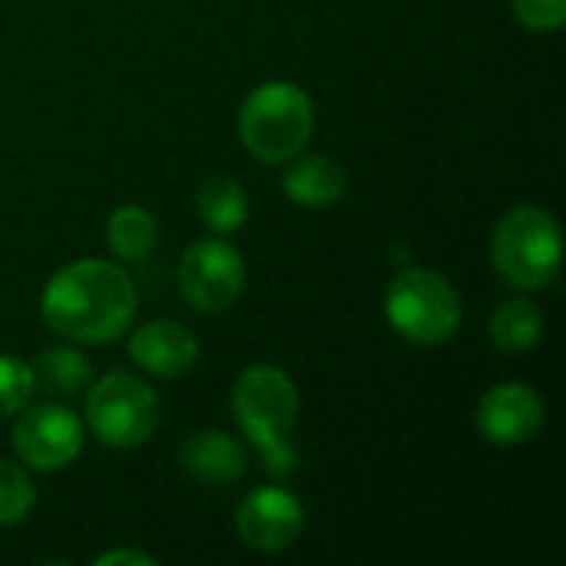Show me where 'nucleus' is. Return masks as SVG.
Returning <instances> with one entry per match:
<instances>
[{
  "label": "nucleus",
  "mask_w": 566,
  "mask_h": 566,
  "mask_svg": "<svg viewBox=\"0 0 566 566\" xmlns=\"http://www.w3.org/2000/svg\"><path fill=\"white\" fill-rule=\"evenodd\" d=\"M136 282L113 262L76 259L56 269L40 295L43 322L80 345H109L136 318Z\"/></svg>",
  "instance_id": "1"
},
{
  "label": "nucleus",
  "mask_w": 566,
  "mask_h": 566,
  "mask_svg": "<svg viewBox=\"0 0 566 566\" xmlns=\"http://www.w3.org/2000/svg\"><path fill=\"white\" fill-rule=\"evenodd\" d=\"M298 408L302 401L295 381L275 365H252L235 378V421L242 434H249V441L259 448L265 471L272 474H289L295 468L292 434L298 424Z\"/></svg>",
  "instance_id": "2"
},
{
  "label": "nucleus",
  "mask_w": 566,
  "mask_h": 566,
  "mask_svg": "<svg viewBox=\"0 0 566 566\" xmlns=\"http://www.w3.org/2000/svg\"><path fill=\"white\" fill-rule=\"evenodd\" d=\"M315 133L312 96L289 80L255 86L239 109V139L259 163L279 166L295 159Z\"/></svg>",
  "instance_id": "3"
},
{
  "label": "nucleus",
  "mask_w": 566,
  "mask_h": 566,
  "mask_svg": "<svg viewBox=\"0 0 566 566\" xmlns=\"http://www.w3.org/2000/svg\"><path fill=\"white\" fill-rule=\"evenodd\" d=\"M494 269L504 282L534 292L554 282L564 262L560 222L541 206H517L501 216L491 242Z\"/></svg>",
  "instance_id": "4"
},
{
  "label": "nucleus",
  "mask_w": 566,
  "mask_h": 566,
  "mask_svg": "<svg viewBox=\"0 0 566 566\" xmlns=\"http://www.w3.org/2000/svg\"><path fill=\"white\" fill-rule=\"evenodd\" d=\"M385 315L411 345H444L461 325V298L441 272L405 269L385 292Z\"/></svg>",
  "instance_id": "5"
},
{
  "label": "nucleus",
  "mask_w": 566,
  "mask_h": 566,
  "mask_svg": "<svg viewBox=\"0 0 566 566\" xmlns=\"http://www.w3.org/2000/svg\"><path fill=\"white\" fill-rule=\"evenodd\" d=\"M163 408L153 385L129 371H109L86 395V424L106 448H139L159 428Z\"/></svg>",
  "instance_id": "6"
},
{
  "label": "nucleus",
  "mask_w": 566,
  "mask_h": 566,
  "mask_svg": "<svg viewBox=\"0 0 566 566\" xmlns=\"http://www.w3.org/2000/svg\"><path fill=\"white\" fill-rule=\"evenodd\" d=\"M242 289H245V262L229 242L206 239L186 249L179 262V292L196 312L219 315L239 302Z\"/></svg>",
  "instance_id": "7"
},
{
  "label": "nucleus",
  "mask_w": 566,
  "mask_h": 566,
  "mask_svg": "<svg viewBox=\"0 0 566 566\" xmlns=\"http://www.w3.org/2000/svg\"><path fill=\"white\" fill-rule=\"evenodd\" d=\"M83 421L63 405L23 408L13 428V451L33 471H60L83 451Z\"/></svg>",
  "instance_id": "8"
},
{
  "label": "nucleus",
  "mask_w": 566,
  "mask_h": 566,
  "mask_svg": "<svg viewBox=\"0 0 566 566\" xmlns=\"http://www.w3.org/2000/svg\"><path fill=\"white\" fill-rule=\"evenodd\" d=\"M235 531L252 551L279 554L302 537L305 507L295 494L282 488H259L249 497H242L235 511Z\"/></svg>",
  "instance_id": "9"
},
{
  "label": "nucleus",
  "mask_w": 566,
  "mask_h": 566,
  "mask_svg": "<svg viewBox=\"0 0 566 566\" xmlns=\"http://www.w3.org/2000/svg\"><path fill=\"white\" fill-rule=\"evenodd\" d=\"M544 421H547L544 398L521 381L494 385L478 405V431L501 448H517L534 441Z\"/></svg>",
  "instance_id": "10"
},
{
  "label": "nucleus",
  "mask_w": 566,
  "mask_h": 566,
  "mask_svg": "<svg viewBox=\"0 0 566 566\" xmlns=\"http://www.w3.org/2000/svg\"><path fill=\"white\" fill-rule=\"evenodd\" d=\"M129 358L156 378H182L199 361V338L172 318L146 322L129 338Z\"/></svg>",
  "instance_id": "11"
},
{
  "label": "nucleus",
  "mask_w": 566,
  "mask_h": 566,
  "mask_svg": "<svg viewBox=\"0 0 566 566\" xmlns=\"http://www.w3.org/2000/svg\"><path fill=\"white\" fill-rule=\"evenodd\" d=\"M179 464L189 478H196L209 488H222V484H235L245 474L249 458L235 438H229L222 431H199L182 441Z\"/></svg>",
  "instance_id": "12"
},
{
  "label": "nucleus",
  "mask_w": 566,
  "mask_h": 566,
  "mask_svg": "<svg viewBox=\"0 0 566 566\" xmlns=\"http://www.w3.org/2000/svg\"><path fill=\"white\" fill-rule=\"evenodd\" d=\"M292 163V159H289ZM348 189V172L332 156H302L282 172V192L305 209H328Z\"/></svg>",
  "instance_id": "13"
},
{
  "label": "nucleus",
  "mask_w": 566,
  "mask_h": 566,
  "mask_svg": "<svg viewBox=\"0 0 566 566\" xmlns=\"http://www.w3.org/2000/svg\"><path fill=\"white\" fill-rule=\"evenodd\" d=\"M544 335V315L531 298H507L491 318V342L504 355L531 352Z\"/></svg>",
  "instance_id": "14"
},
{
  "label": "nucleus",
  "mask_w": 566,
  "mask_h": 566,
  "mask_svg": "<svg viewBox=\"0 0 566 566\" xmlns=\"http://www.w3.org/2000/svg\"><path fill=\"white\" fill-rule=\"evenodd\" d=\"M196 209L212 232L229 235L242 229L249 216V199H245V189L232 176H209L196 196Z\"/></svg>",
  "instance_id": "15"
},
{
  "label": "nucleus",
  "mask_w": 566,
  "mask_h": 566,
  "mask_svg": "<svg viewBox=\"0 0 566 566\" xmlns=\"http://www.w3.org/2000/svg\"><path fill=\"white\" fill-rule=\"evenodd\" d=\"M156 219L143 206H119L106 222V242L126 262H146L156 249Z\"/></svg>",
  "instance_id": "16"
},
{
  "label": "nucleus",
  "mask_w": 566,
  "mask_h": 566,
  "mask_svg": "<svg viewBox=\"0 0 566 566\" xmlns=\"http://www.w3.org/2000/svg\"><path fill=\"white\" fill-rule=\"evenodd\" d=\"M30 368H33L36 388H43V391H50V395H63V398L80 395V391L90 385V378H93V368H90V361L83 358V352L66 348V345L46 348V352L36 358V365H30Z\"/></svg>",
  "instance_id": "17"
},
{
  "label": "nucleus",
  "mask_w": 566,
  "mask_h": 566,
  "mask_svg": "<svg viewBox=\"0 0 566 566\" xmlns=\"http://www.w3.org/2000/svg\"><path fill=\"white\" fill-rule=\"evenodd\" d=\"M36 504V488L17 464L0 458V527L20 524Z\"/></svg>",
  "instance_id": "18"
},
{
  "label": "nucleus",
  "mask_w": 566,
  "mask_h": 566,
  "mask_svg": "<svg viewBox=\"0 0 566 566\" xmlns=\"http://www.w3.org/2000/svg\"><path fill=\"white\" fill-rule=\"evenodd\" d=\"M36 395L33 368L20 358L0 355V421L20 415Z\"/></svg>",
  "instance_id": "19"
},
{
  "label": "nucleus",
  "mask_w": 566,
  "mask_h": 566,
  "mask_svg": "<svg viewBox=\"0 0 566 566\" xmlns=\"http://www.w3.org/2000/svg\"><path fill=\"white\" fill-rule=\"evenodd\" d=\"M514 13L534 33H554L566 23V0H514Z\"/></svg>",
  "instance_id": "20"
},
{
  "label": "nucleus",
  "mask_w": 566,
  "mask_h": 566,
  "mask_svg": "<svg viewBox=\"0 0 566 566\" xmlns=\"http://www.w3.org/2000/svg\"><path fill=\"white\" fill-rule=\"evenodd\" d=\"M96 566H156V557L143 551H106L96 557Z\"/></svg>",
  "instance_id": "21"
}]
</instances>
